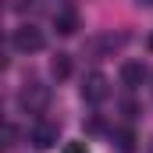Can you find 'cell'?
<instances>
[{
  "instance_id": "cell-5",
  "label": "cell",
  "mask_w": 153,
  "mask_h": 153,
  "mask_svg": "<svg viewBox=\"0 0 153 153\" xmlns=\"http://www.w3.org/2000/svg\"><path fill=\"white\" fill-rule=\"evenodd\" d=\"M46 103V89L39 85V82H32L29 89H22V107H29V111H39Z\"/></svg>"
},
{
  "instance_id": "cell-10",
  "label": "cell",
  "mask_w": 153,
  "mask_h": 153,
  "mask_svg": "<svg viewBox=\"0 0 153 153\" xmlns=\"http://www.w3.org/2000/svg\"><path fill=\"white\" fill-rule=\"evenodd\" d=\"M139 7H153V0H139Z\"/></svg>"
},
{
  "instance_id": "cell-9",
  "label": "cell",
  "mask_w": 153,
  "mask_h": 153,
  "mask_svg": "<svg viewBox=\"0 0 153 153\" xmlns=\"http://www.w3.org/2000/svg\"><path fill=\"white\" fill-rule=\"evenodd\" d=\"M64 153H85V143H68V150Z\"/></svg>"
},
{
  "instance_id": "cell-4",
  "label": "cell",
  "mask_w": 153,
  "mask_h": 153,
  "mask_svg": "<svg viewBox=\"0 0 153 153\" xmlns=\"http://www.w3.org/2000/svg\"><path fill=\"white\" fill-rule=\"evenodd\" d=\"M29 139H32V146H39V150H50V146L57 143V128H53V125H32Z\"/></svg>"
},
{
  "instance_id": "cell-3",
  "label": "cell",
  "mask_w": 153,
  "mask_h": 153,
  "mask_svg": "<svg viewBox=\"0 0 153 153\" xmlns=\"http://www.w3.org/2000/svg\"><path fill=\"white\" fill-rule=\"evenodd\" d=\"M121 82H125L128 89H139V85L146 82V64H143V61H125V64H121Z\"/></svg>"
},
{
  "instance_id": "cell-7",
  "label": "cell",
  "mask_w": 153,
  "mask_h": 153,
  "mask_svg": "<svg viewBox=\"0 0 153 153\" xmlns=\"http://www.w3.org/2000/svg\"><path fill=\"white\" fill-rule=\"evenodd\" d=\"M50 71H53V78H68L71 75V57H68V53H57V57L50 61Z\"/></svg>"
},
{
  "instance_id": "cell-8",
  "label": "cell",
  "mask_w": 153,
  "mask_h": 153,
  "mask_svg": "<svg viewBox=\"0 0 153 153\" xmlns=\"http://www.w3.org/2000/svg\"><path fill=\"white\" fill-rule=\"evenodd\" d=\"M117 153H135V135L125 128V132H117Z\"/></svg>"
},
{
  "instance_id": "cell-2",
  "label": "cell",
  "mask_w": 153,
  "mask_h": 153,
  "mask_svg": "<svg viewBox=\"0 0 153 153\" xmlns=\"http://www.w3.org/2000/svg\"><path fill=\"white\" fill-rule=\"evenodd\" d=\"M82 100H85V103H100V100H107V78L100 75V71H93V75L82 82Z\"/></svg>"
},
{
  "instance_id": "cell-11",
  "label": "cell",
  "mask_w": 153,
  "mask_h": 153,
  "mask_svg": "<svg viewBox=\"0 0 153 153\" xmlns=\"http://www.w3.org/2000/svg\"><path fill=\"white\" fill-rule=\"evenodd\" d=\"M150 46H153V36H150Z\"/></svg>"
},
{
  "instance_id": "cell-6",
  "label": "cell",
  "mask_w": 153,
  "mask_h": 153,
  "mask_svg": "<svg viewBox=\"0 0 153 153\" xmlns=\"http://www.w3.org/2000/svg\"><path fill=\"white\" fill-rule=\"evenodd\" d=\"M53 25H57L61 36H71V32L78 29V14L75 11H61V14H53Z\"/></svg>"
},
{
  "instance_id": "cell-1",
  "label": "cell",
  "mask_w": 153,
  "mask_h": 153,
  "mask_svg": "<svg viewBox=\"0 0 153 153\" xmlns=\"http://www.w3.org/2000/svg\"><path fill=\"white\" fill-rule=\"evenodd\" d=\"M11 43H14V50H18V53H36V50H43V46H46L43 32H39V29H32V25H22V29H14Z\"/></svg>"
}]
</instances>
